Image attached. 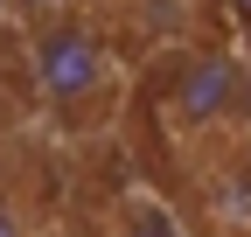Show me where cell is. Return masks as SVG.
<instances>
[{
	"label": "cell",
	"mask_w": 251,
	"mask_h": 237,
	"mask_svg": "<svg viewBox=\"0 0 251 237\" xmlns=\"http://www.w3.org/2000/svg\"><path fill=\"white\" fill-rule=\"evenodd\" d=\"M21 63L28 91L63 133H98L126 98V49L112 35V14L91 0L70 14L21 21Z\"/></svg>",
	"instance_id": "obj_1"
},
{
	"label": "cell",
	"mask_w": 251,
	"mask_h": 237,
	"mask_svg": "<svg viewBox=\"0 0 251 237\" xmlns=\"http://www.w3.org/2000/svg\"><path fill=\"white\" fill-rule=\"evenodd\" d=\"M153 112L175 140L237 133L251 118V63L224 42H175L153 77Z\"/></svg>",
	"instance_id": "obj_2"
},
{
	"label": "cell",
	"mask_w": 251,
	"mask_h": 237,
	"mask_svg": "<svg viewBox=\"0 0 251 237\" xmlns=\"http://www.w3.org/2000/svg\"><path fill=\"white\" fill-rule=\"evenodd\" d=\"M175 167L188 182V216L209 237H251V133L175 140Z\"/></svg>",
	"instance_id": "obj_3"
},
{
	"label": "cell",
	"mask_w": 251,
	"mask_h": 237,
	"mask_svg": "<svg viewBox=\"0 0 251 237\" xmlns=\"http://www.w3.org/2000/svg\"><path fill=\"white\" fill-rule=\"evenodd\" d=\"M112 237H188V216H175L153 195H126L112 210Z\"/></svg>",
	"instance_id": "obj_4"
},
{
	"label": "cell",
	"mask_w": 251,
	"mask_h": 237,
	"mask_svg": "<svg viewBox=\"0 0 251 237\" xmlns=\"http://www.w3.org/2000/svg\"><path fill=\"white\" fill-rule=\"evenodd\" d=\"M0 237H42V216L14 174H0Z\"/></svg>",
	"instance_id": "obj_5"
},
{
	"label": "cell",
	"mask_w": 251,
	"mask_h": 237,
	"mask_svg": "<svg viewBox=\"0 0 251 237\" xmlns=\"http://www.w3.org/2000/svg\"><path fill=\"white\" fill-rule=\"evenodd\" d=\"M14 21H42V14H70V7H91V0H7Z\"/></svg>",
	"instance_id": "obj_6"
},
{
	"label": "cell",
	"mask_w": 251,
	"mask_h": 237,
	"mask_svg": "<svg viewBox=\"0 0 251 237\" xmlns=\"http://www.w3.org/2000/svg\"><path fill=\"white\" fill-rule=\"evenodd\" d=\"M216 7H230V21H237V28H251V0H216Z\"/></svg>",
	"instance_id": "obj_7"
},
{
	"label": "cell",
	"mask_w": 251,
	"mask_h": 237,
	"mask_svg": "<svg viewBox=\"0 0 251 237\" xmlns=\"http://www.w3.org/2000/svg\"><path fill=\"white\" fill-rule=\"evenodd\" d=\"M244 133H251V118H244Z\"/></svg>",
	"instance_id": "obj_8"
}]
</instances>
